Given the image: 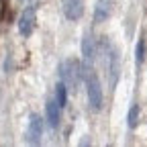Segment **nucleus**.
<instances>
[{
	"label": "nucleus",
	"instance_id": "nucleus-5",
	"mask_svg": "<svg viewBox=\"0 0 147 147\" xmlns=\"http://www.w3.org/2000/svg\"><path fill=\"white\" fill-rule=\"evenodd\" d=\"M110 16V2L108 0H98L94 6V23H102Z\"/></svg>",
	"mask_w": 147,
	"mask_h": 147
},
{
	"label": "nucleus",
	"instance_id": "nucleus-10",
	"mask_svg": "<svg viewBox=\"0 0 147 147\" xmlns=\"http://www.w3.org/2000/svg\"><path fill=\"white\" fill-rule=\"evenodd\" d=\"M143 57H145V39H141L137 43V63H141Z\"/></svg>",
	"mask_w": 147,
	"mask_h": 147
},
{
	"label": "nucleus",
	"instance_id": "nucleus-8",
	"mask_svg": "<svg viewBox=\"0 0 147 147\" xmlns=\"http://www.w3.org/2000/svg\"><path fill=\"white\" fill-rule=\"evenodd\" d=\"M92 41H94V39H92V37L86 33V35H84V39H82V53H84V57H86V59H90L92 55H94V45H92Z\"/></svg>",
	"mask_w": 147,
	"mask_h": 147
},
{
	"label": "nucleus",
	"instance_id": "nucleus-4",
	"mask_svg": "<svg viewBox=\"0 0 147 147\" xmlns=\"http://www.w3.org/2000/svg\"><path fill=\"white\" fill-rule=\"evenodd\" d=\"M59 113H61V108H59V104L55 100H49L45 104V115H47V121H49V125L53 129L59 125Z\"/></svg>",
	"mask_w": 147,
	"mask_h": 147
},
{
	"label": "nucleus",
	"instance_id": "nucleus-9",
	"mask_svg": "<svg viewBox=\"0 0 147 147\" xmlns=\"http://www.w3.org/2000/svg\"><path fill=\"white\" fill-rule=\"evenodd\" d=\"M41 135V119L39 117H33L31 119V137L37 141V137Z\"/></svg>",
	"mask_w": 147,
	"mask_h": 147
},
{
	"label": "nucleus",
	"instance_id": "nucleus-3",
	"mask_svg": "<svg viewBox=\"0 0 147 147\" xmlns=\"http://www.w3.org/2000/svg\"><path fill=\"white\" fill-rule=\"evenodd\" d=\"M117 80H119V55L115 49L110 53V47H108V82H110V86H115Z\"/></svg>",
	"mask_w": 147,
	"mask_h": 147
},
{
	"label": "nucleus",
	"instance_id": "nucleus-11",
	"mask_svg": "<svg viewBox=\"0 0 147 147\" xmlns=\"http://www.w3.org/2000/svg\"><path fill=\"white\" fill-rule=\"evenodd\" d=\"M137 123V106H131V113H129V127H135Z\"/></svg>",
	"mask_w": 147,
	"mask_h": 147
},
{
	"label": "nucleus",
	"instance_id": "nucleus-7",
	"mask_svg": "<svg viewBox=\"0 0 147 147\" xmlns=\"http://www.w3.org/2000/svg\"><path fill=\"white\" fill-rule=\"evenodd\" d=\"M55 102L59 104V108H63L67 104V84L59 82L57 84V92H55Z\"/></svg>",
	"mask_w": 147,
	"mask_h": 147
},
{
	"label": "nucleus",
	"instance_id": "nucleus-1",
	"mask_svg": "<svg viewBox=\"0 0 147 147\" xmlns=\"http://www.w3.org/2000/svg\"><path fill=\"white\" fill-rule=\"evenodd\" d=\"M82 80L86 82V90H88V100H90V106L94 110H100L102 108V102H104V96H102V88H100V82L96 78V74L92 71L88 65L82 67Z\"/></svg>",
	"mask_w": 147,
	"mask_h": 147
},
{
	"label": "nucleus",
	"instance_id": "nucleus-2",
	"mask_svg": "<svg viewBox=\"0 0 147 147\" xmlns=\"http://www.w3.org/2000/svg\"><path fill=\"white\" fill-rule=\"evenodd\" d=\"M61 8H63V14L69 21H78L82 16V12H84L82 0H61Z\"/></svg>",
	"mask_w": 147,
	"mask_h": 147
},
{
	"label": "nucleus",
	"instance_id": "nucleus-6",
	"mask_svg": "<svg viewBox=\"0 0 147 147\" xmlns=\"http://www.w3.org/2000/svg\"><path fill=\"white\" fill-rule=\"evenodd\" d=\"M33 18H35V6L27 8L25 14H23V21H21V33L23 35H29L31 29H33Z\"/></svg>",
	"mask_w": 147,
	"mask_h": 147
}]
</instances>
